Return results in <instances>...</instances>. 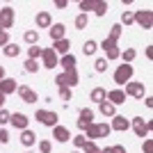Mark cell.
I'll list each match as a JSON object with an SVG mask.
<instances>
[{"label": "cell", "mask_w": 153, "mask_h": 153, "mask_svg": "<svg viewBox=\"0 0 153 153\" xmlns=\"http://www.w3.org/2000/svg\"><path fill=\"white\" fill-rule=\"evenodd\" d=\"M110 133H112V128H110L108 121H103V123H91L87 130H85V137H87V142H96V140H101V137H110Z\"/></svg>", "instance_id": "6da1fadb"}, {"label": "cell", "mask_w": 153, "mask_h": 153, "mask_svg": "<svg viewBox=\"0 0 153 153\" xmlns=\"http://www.w3.org/2000/svg\"><path fill=\"white\" fill-rule=\"evenodd\" d=\"M133 73H135L133 64H119L112 78H114V82L119 85V87H123L126 82H130V80H133Z\"/></svg>", "instance_id": "7a4b0ae2"}, {"label": "cell", "mask_w": 153, "mask_h": 153, "mask_svg": "<svg viewBox=\"0 0 153 153\" xmlns=\"http://www.w3.org/2000/svg\"><path fill=\"white\" fill-rule=\"evenodd\" d=\"M34 119L39 123H44L46 128H55L59 123V114L57 112H48V110H37L34 112Z\"/></svg>", "instance_id": "3957f363"}, {"label": "cell", "mask_w": 153, "mask_h": 153, "mask_svg": "<svg viewBox=\"0 0 153 153\" xmlns=\"http://www.w3.org/2000/svg\"><path fill=\"white\" fill-rule=\"evenodd\" d=\"M130 128L135 130L137 137H144V140L151 135V121H144V117H133L130 119Z\"/></svg>", "instance_id": "277c9868"}, {"label": "cell", "mask_w": 153, "mask_h": 153, "mask_svg": "<svg viewBox=\"0 0 153 153\" xmlns=\"http://www.w3.org/2000/svg\"><path fill=\"white\" fill-rule=\"evenodd\" d=\"M133 19L142 30H151L153 27V12L151 9H137V12H133Z\"/></svg>", "instance_id": "5b68a950"}, {"label": "cell", "mask_w": 153, "mask_h": 153, "mask_svg": "<svg viewBox=\"0 0 153 153\" xmlns=\"http://www.w3.org/2000/svg\"><path fill=\"white\" fill-rule=\"evenodd\" d=\"M14 21H16V9L14 7H0V27L5 32H9V27H14Z\"/></svg>", "instance_id": "8992f818"}, {"label": "cell", "mask_w": 153, "mask_h": 153, "mask_svg": "<svg viewBox=\"0 0 153 153\" xmlns=\"http://www.w3.org/2000/svg\"><path fill=\"white\" fill-rule=\"evenodd\" d=\"M123 94L130 96V98H137V101H142V98L146 96V87H144V82H135V80H130V82H126V89H123Z\"/></svg>", "instance_id": "52a82bcc"}, {"label": "cell", "mask_w": 153, "mask_h": 153, "mask_svg": "<svg viewBox=\"0 0 153 153\" xmlns=\"http://www.w3.org/2000/svg\"><path fill=\"white\" fill-rule=\"evenodd\" d=\"M39 59H41L39 64H41L44 69H48V71H53V69L59 64V57L55 55V51H53V48H44V51H41V57H39Z\"/></svg>", "instance_id": "ba28073f"}, {"label": "cell", "mask_w": 153, "mask_h": 153, "mask_svg": "<svg viewBox=\"0 0 153 153\" xmlns=\"http://www.w3.org/2000/svg\"><path fill=\"white\" fill-rule=\"evenodd\" d=\"M16 91H19V98L23 103H37L39 101V94L32 89V87H27V85H19V89H16Z\"/></svg>", "instance_id": "9c48e42d"}, {"label": "cell", "mask_w": 153, "mask_h": 153, "mask_svg": "<svg viewBox=\"0 0 153 153\" xmlns=\"http://www.w3.org/2000/svg\"><path fill=\"white\" fill-rule=\"evenodd\" d=\"M110 128L117 130V133H126L128 128H130V119H126L123 114H114L112 121H110Z\"/></svg>", "instance_id": "30bf717a"}, {"label": "cell", "mask_w": 153, "mask_h": 153, "mask_svg": "<svg viewBox=\"0 0 153 153\" xmlns=\"http://www.w3.org/2000/svg\"><path fill=\"white\" fill-rule=\"evenodd\" d=\"M16 89H19L16 78H2V80H0V94H2V96L16 94Z\"/></svg>", "instance_id": "8fae6325"}, {"label": "cell", "mask_w": 153, "mask_h": 153, "mask_svg": "<svg viewBox=\"0 0 153 153\" xmlns=\"http://www.w3.org/2000/svg\"><path fill=\"white\" fill-rule=\"evenodd\" d=\"M126 98H128V96L123 94L121 87H114V89H110V91H108V98H105V101H110V103L117 108V105H123V103H126Z\"/></svg>", "instance_id": "7c38bea8"}, {"label": "cell", "mask_w": 153, "mask_h": 153, "mask_svg": "<svg viewBox=\"0 0 153 153\" xmlns=\"http://www.w3.org/2000/svg\"><path fill=\"white\" fill-rule=\"evenodd\" d=\"M9 123H12L14 128H19V130H25L27 123H30V119H27V114H23V112H12Z\"/></svg>", "instance_id": "4fadbf2b"}, {"label": "cell", "mask_w": 153, "mask_h": 153, "mask_svg": "<svg viewBox=\"0 0 153 153\" xmlns=\"http://www.w3.org/2000/svg\"><path fill=\"white\" fill-rule=\"evenodd\" d=\"M53 140H55V142H59V144H66V142L71 140V130L57 123V126L53 128Z\"/></svg>", "instance_id": "5bb4252c"}, {"label": "cell", "mask_w": 153, "mask_h": 153, "mask_svg": "<svg viewBox=\"0 0 153 153\" xmlns=\"http://www.w3.org/2000/svg\"><path fill=\"white\" fill-rule=\"evenodd\" d=\"M53 51H55V55L57 57H62V55H66V53H71V41L66 37L64 39H59V41H53V46H51Z\"/></svg>", "instance_id": "9a60e30c"}, {"label": "cell", "mask_w": 153, "mask_h": 153, "mask_svg": "<svg viewBox=\"0 0 153 153\" xmlns=\"http://www.w3.org/2000/svg\"><path fill=\"white\" fill-rule=\"evenodd\" d=\"M34 25H37V27H51V25H53L51 12H46V9L37 12V16H34Z\"/></svg>", "instance_id": "2e32d148"}, {"label": "cell", "mask_w": 153, "mask_h": 153, "mask_svg": "<svg viewBox=\"0 0 153 153\" xmlns=\"http://www.w3.org/2000/svg\"><path fill=\"white\" fill-rule=\"evenodd\" d=\"M48 34H51L53 41H59V39L66 37V25H64V23H53V25L48 27Z\"/></svg>", "instance_id": "e0dca14e"}, {"label": "cell", "mask_w": 153, "mask_h": 153, "mask_svg": "<svg viewBox=\"0 0 153 153\" xmlns=\"http://www.w3.org/2000/svg\"><path fill=\"white\" fill-rule=\"evenodd\" d=\"M76 64H78L76 55H73V53H66V55H62V57H59V64H57V66H62L64 73H66V71L76 69Z\"/></svg>", "instance_id": "ac0fdd59"}, {"label": "cell", "mask_w": 153, "mask_h": 153, "mask_svg": "<svg viewBox=\"0 0 153 153\" xmlns=\"http://www.w3.org/2000/svg\"><path fill=\"white\" fill-rule=\"evenodd\" d=\"M21 144L23 146H34L37 144V133L34 130H30V128H25V130H21Z\"/></svg>", "instance_id": "d6986e66"}, {"label": "cell", "mask_w": 153, "mask_h": 153, "mask_svg": "<svg viewBox=\"0 0 153 153\" xmlns=\"http://www.w3.org/2000/svg\"><path fill=\"white\" fill-rule=\"evenodd\" d=\"M105 98H108V89H105V87H94V89L89 91V101L91 103H98V105H101Z\"/></svg>", "instance_id": "ffe728a7"}, {"label": "cell", "mask_w": 153, "mask_h": 153, "mask_svg": "<svg viewBox=\"0 0 153 153\" xmlns=\"http://www.w3.org/2000/svg\"><path fill=\"white\" fill-rule=\"evenodd\" d=\"M98 110H101V114L105 117V119H112V117L117 114V108H114L110 101H103L101 105H98Z\"/></svg>", "instance_id": "44dd1931"}, {"label": "cell", "mask_w": 153, "mask_h": 153, "mask_svg": "<svg viewBox=\"0 0 153 153\" xmlns=\"http://www.w3.org/2000/svg\"><path fill=\"white\" fill-rule=\"evenodd\" d=\"M0 53H2V55H7V57H19V55H21V46H16V44H12V41H9L5 48H0Z\"/></svg>", "instance_id": "7402d4cb"}, {"label": "cell", "mask_w": 153, "mask_h": 153, "mask_svg": "<svg viewBox=\"0 0 153 153\" xmlns=\"http://www.w3.org/2000/svg\"><path fill=\"white\" fill-rule=\"evenodd\" d=\"M96 51H98V41H94V39H87V41L82 44V53L87 55V57L96 55Z\"/></svg>", "instance_id": "603a6c76"}, {"label": "cell", "mask_w": 153, "mask_h": 153, "mask_svg": "<svg viewBox=\"0 0 153 153\" xmlns=\"http://www.w3.org/2000/svg\"><path fill=\"white\" fill-rule=\"evenodd\" d=\"M108 9H110V5L105 2V0H94V9H91V12H94L96 16H105Z\"/></svg>", "instance_id": "cb8c5ba5"}, {"label": "cell", "mask_w": 153, "mask_h": 153, "mask_svg": "<svg viewBox=\"0 0 153 153\" xmlns=\"http://www.w3.org/2000/svg\"><path fill=\"white\" fill-rule=\"evenodd\" d=\"M23 41H25L27 46H37L39 44V30H27L25 34H23Z\"/></svg>", "instance_id": "d4e9b609"}, {"label": "cell", "mask_w": 153, "mask_h": 153, "mask_svg": "<svg viewBox=\"0 0 153 153\" xmlns=\"http://www.w3.org/2000/svg\"><path fill=\"white\" fill-rule=\"evenodd\" d=\"M119 25H126V27H130V25H135V19H133V12L130 9H123L121 12V21H119Z\"/></svg>", "instance_id": "484cf974"}, {"label": "cell", "mask_w": 153, "mask_h": 153, "mask_svg": "<svg viewBox=\"0 0 153 153\" xmlns=\"http://www.w3.org/2000/svg\"><path fill=\"white\" fill-rule=\"evenodd\" d=\"M66 80H69V89L78 87V82H80V76H78V69H71V71H66Z\"/></svg>", "instance_id": "4316f807"}, {"label": "cell", "mask_w": 153, "mask_h": 153, "mask_svg": "<svg viewBox=\"0 0 153 153\" xmlns=\"http://www.w3.org/2000/svg\"><path fill=\"white\" fill-rule=\"evenodd\" d=\"M121 32H123V27L119 25V23H114V25H110V34H108V39H112V41H119L121 39Z\"/></svg>", "instance_id": "83f0119b"}, {"label": "cell", "mask_w": 153, "mask_h": 153, "mask_svg": "<svg viewBox=\"0 0 153 153\" xmlns=\"http://www.w3.org/2000/svg\"><path fill=\"white\" fill-rule=\"evenodd\" d=\"M73 25H76V30H85V27L89 25V16H87V14H78L76 21H73Z\"/></svg>", "instance_id": "f1b7e54d"}, {"label": "cell", "mask_w": 153, "mask_h": 153, "mask_svg": "<svg viewBox=\"0 0 153 153\" xmlns=\"http://www.w3.org/2000/svg\"><path fill=\"white\" fill-rule=\"evenodd\" d=\"M119 57L123 59V64H133V59L137 57V51H135V48H126V51H121Z\"/></svg>", "instance_id": "f546056e"}, {"label": "cell", "mask_w": 153, "mask_h": 153, "mask_svg": "<svg viewBox=\"0 0 153 153\" xmlns=\"http://www.w3.org/2000/svg\"><path fill=\"white\" fill-rule=\"evenodd\" d=\"M39 69H41V64H39L37 59H25V64H23V71H25V73H37Z\"/></svg>", "instance_id": "4dcf8cb0"}, {"label": "cell", "mask_w": 153, "mask_h": 153, "mask_svg": "<svg viewBox=\"0 0 153 153\" xmlns=\"http://www.w3.org/2000/svg\"><path fill=\"white\" fill-rule=\"evenodd\" d=\"M41 51H44V48H41V46H27V59H37L39 62V57H41Z\"/></svg>", "instance_id": "1f68e13d"}, {"label": "cell", "mask_w": 153, "mask_h": 153, "mask_svg": "<svg viewBox=\"0 0 153 153\" xmlns=\"http://www.w3.org/2000/svg\"><path fill=\"white\" fill-rule=\"evenodd\" d=\"M108 66H110V64H108V59H105V57H98L94 62V71H96V73H105Z\"/></svg>", "instance_id": "d6a6232c"}, {"label": "cell", "mask_w": 153, "mask_h": 153, "mask_svg": "<svg viewBox=\"0 0 153 153\" xmlns=\"http://www.w3.org/2000/svg\"><path fill=\"white\" fill-rule=\"evenodd\" d=\"M71 142H73V146H76V151H80V149H82L85 144H87V137H85V135L80 133V135H73V137H71Z\"/></svg>", "instance_id": "836d02e7"}, {"label": "cell", "mask_w": 153, "mask_h": 153, "mask_svg": "<svg viewBox=\"0 0 153 153\" xmlns=\"http://www.w3.org/2000/svg\"><path fill=\"white\" fill-rule=\"evenodd\" d=\"M78 7H80V14H89L94 9V0H80Z\"/></svg>", "instance_id": "e575fe53"}, {"label": "cell", "mask_w": 153, "mask_h": 153, "mask_svg": "<svg viewBox=\"0 0 153 153\" xmlns=\"http://www.w3.org/2000/svg\"><path fill=\"white\" fill-rule=\"evenodd\" d=\"M119 55H121V51H119V46H114V48H110V51H105V59H108V62H114V59H119Z\"/></svg>", "instance_id": "d590c367"}, {"label": "cell", "mask_w": 153, "mask_h": 153, "mask_svg": "<svg viewBox=\"0 0 153 153\" xmlns=\"http://www.w3.org/2000/svg\"><path fill=\"white\" fill-rule=\"evenodd\" d=\"M59 98H62L64 103H69L71 98H73V89H69V87H59Z\"/></svg>", "instance_id": "8d00e7d4"}, {"label": "cell", "mask_w": 153, "mask_h": 153, "mask_svg": "<svg viewBox=\"0 0 153 153\" xmlns=\"http://www.w3.org/2000/svg\"><path fill=\"white\" fill-rule=\"evenodd\" d=\"M80 151L82 153H101V146H96V142H87Z\"/></svg>", "instance_id": "74e56055"}, {"label": "cell", "mask_w": 153, "mask_h": 153, "mask_svg": "<svg viewBox=\"0 0 153 153\" xmlns=\"http://www.w3.org/2000/svg\"><path fill=\"white\" fill-rule=\"evenodd\" d=\"M55 85H57V89L59 87H69V80H66V73H57V76H55Z\"/></svg>", "instance_id": "f35d334b"}, {"label": "cell", "mask_w": 153, "mask_h": 153, "mask_svg": "<svg viewBox=\"0 0 153 153\" xmlns=\"http://www.w3.org/2000/svg\"><path fill=\"white\" fill-rule=\"evenodd\" d=\"M80 119L94 121V110H91V108H82V110H80Z\"/></svg>", "instance_id": "ab89813d"}, {"label": "cell", "mask_w": 153, "mask_h": 153, "mask_svg": "<svg viewBox=\"0 0 153 153\" xmlns=\"http://www.w3.org/2000/svg\"><path fill=\"white\" fill-rule=\"evenodd\" d=\"M53 151V144L48 140H41L39 142V153H51Z\"/></svg>", "instance_id": "60d3db41"}, {"label": "cell", "mask_w": 153, "mask_h": 153, "mask_svg": "<svg viewBox=\"0 0 153 153\" xmlns=\"http://www.w3.org/2000/svg\"><path fill=\"white\" fill-rule=\"evenodd\" d=\"M142 153H153V140H151V137L144 140V144H142Z\"/></svg>", "instance_id": "b9f144b4"}, {"label": "cell", "mask_w": 153, "mask_h": 153, "mask_svg": "<svg viewBox=\"0 0 153 153\" xmlns=\"http://www.w3.org/2000/svg\"><path fill=\"white\" fill-rule=\"evenodd\" d=\"M91 123H94V121H87V119H78V121H76V126H78V130H82V133H85V130H87V128H89Z\"/></svg>", "instance_id": "7bdbcfd3"}, {"label": "cell", "mask_w": 153, "mask_h": 153, "mask_svg": "<svg viewBox=\"0 0 153 153\" xmlns=\"http://www.w3.org/2000/svg\"><path fill=\"white\" fill-rule=\"evenodd\" d=\"M12 39H9V32H5V30H0V48H5L7 44H9Z\"/></svg>", "instance_id": "ee69618b"}, {"label": "cell", "mask_w": 153, "mask_h": 153, "mask_svg": "<svg viewBox=\"0 0 153 153\" xmlns=\"http://www.w3.org/2000/svg\"><path fill=\"white\" fill-rule=\"evenodd\" d=\"M9 117H12V112H7L5 108L0 110V126H5V123H9Z\"/></svg>", "instance_id": "f6af8a7d"}, {"label": "cell", "mask_w": 153, "mask_h": 153, "mask_svg": "<svg viewBox=\"0 0 153 153\" xmlns=\"http://www.w3.org/2000/svg\"><path fill=\"white\" fill-rule=\"evenodd\" d=\"M0 144H9V130L0 128Z\"/></svg>", "instance_id": "bcb514c9"}, {"label": "cell", "mask_w": 153, "mask_h": 153, "mask_svg": "<svg viewBox=\"0 0 153 153\" xmlns=\"http://www.w3.org/2000/svg\"><path fill=\"white\" fill-rule=\"evenodd\" d=\"M112 153H128V149L123 146V144H114V146H112Z\"/></svg>", "instance_id": "7dc6e473"}, {"label": "cell", "mask_w": 153, "mask_h": 153, "mask_svg": "<svg viewBox=\"0 0 153 153\" xmlns=\"http://www.w3.org/2000/svg\"><path fill=\"white\" fill-rule=\"evenodd\" d=\"M55 7H57V9H64V7H69V0H55Z\"/></svg>", "instance_id": "c3c4849f"}, {"label": "cell", "mask_w": 153, "mask_h": 153, "mask_svg": "<svg viewBox=\"0 0 153 153\" xmlns=\"http://www.w3.org/2000/svg\"><path fill=\"white\" fill-rule=\"evenodd\" d=\"M142 101H144V105H146V108H153V98H151V96H144Z\"/></svg>", "instance_id": "681fc988"}, {"label": "cell", "mask_w": 153, "mask_h": 153, "mask_svg": "<svg viewBox=\"0 0 153 153\" xmlns=\"http://www.w3.org/2000/svg\"><path fill=\"white\" fill-rule=\"evenodd\" d=\"M144 55H146V57H149V59H151V57H153V51H151V46H149L146 51H144Z\"/></svg>", "instance_id": "f907efd6"}, {"label": "cell", "mask_w": 153, "mask_h": 153, "mask_svg": "<svg viewBox=\"0 0 153 153\" xmlns=\"http://www.w3.org/2000/svg\"><path fill=\"white\" fill-rule=\"evenodd\" d=\"M2 78H7V73H5V66L0 64V80H2Z\"/></svg>", "instance_id": "816d5d0a"}, {"label": "cell", "mask_w": 153, "mask_h": 153, "mask_svg": "<svg viewBox=\"0 0 153 153\" xmlns=\"http://www.w3.org/2000/svg\"><path fill=\"white\" fill-rule=\"evenodd\" d=\"M5 98H7V96H2V94H0V110H2V105H5Z\"/></svg>", "instance_id": "f5cc1de1"}, {"label": "cell", "mask_w": 153, "mask_h": 153, "mask_svg": "<svg viewBox=\"0 0 153 153\" xmlns=\"http://www.w3.org/2000/svg\"><path fill=\"white\" fill-rule=\"evenodd\" d=\"M71 153H82V151H71Z\"/></svg>", "instance_id": "db71d44e"}, {"label": "cell", "mask_w": 153, "mask_h": 153, "mask_svg": "<svg viewBox=\"0 0 153 153\" xmlns=\"http://www.w3.org/2000/svg\"><path fill=\"white\" fill-rule=\"evenodd\" d=\"M25 153H32V151H25Z\"/></svg>", "instance_id": "11a10c76"}, {"label": "cell", "mask_w": 153, "mask_h": 153, "mask_svg": "<svg viewBox=\"0 0 153 153\" xmlns=\"http://www.w3.org/2000/svg\"><path fill=\"white\" fill-rule=\"evenodd\" d=\"M0 30H2V27H0Z\"/></svg>", "instance_id": "9f6ffc18"}]
</instances>
